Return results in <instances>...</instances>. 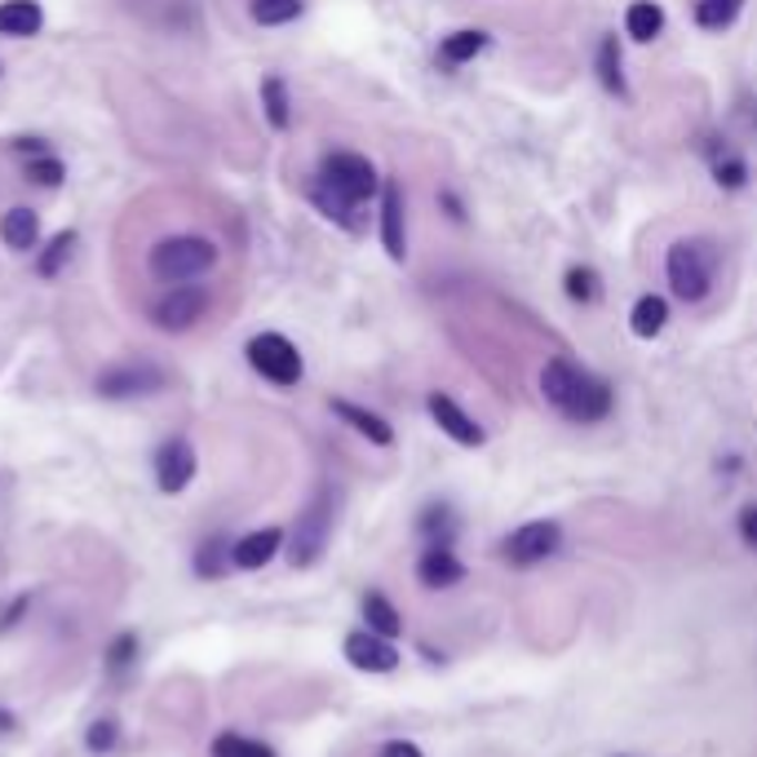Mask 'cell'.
Wrapping results in <instances>:
<instances>
[{
    "instance_id": "obj_28",
    "label": "cell",
    "mask_w": 757,
    "mask_h": 757,
    "mask_svg": "<svg viewBox=\"0 0 757 757\" xmlns=\"http://www.w3.org/2000/svg\"><path fill=\"white\" fill-rule=\"evenodd\" d=\"M213 757H275V749L262 745V740H249V736H240V731H222V736L213 740Z\"/></svg>"
},
{
    "instance_id": "obj_18",
    "label": "cell",
    "mask_w": 757,
    "mask_h": 757,
    "mask_svg": "<svg viewBox=\"0 0 757 757\" xmlns=\"http://www.w3.org/2000/svg\"><path fill=\"white\" fill-rule=\"evenodd\" d=\"M0 240H4V249H13V253H31L36 249V240H40V218L31 213V209H9L4 218H0Z\"/></svg>"
},
{
    "instance_id": "obj_19",
    "label": "cell",
    "mask_w": 757,
    "mask_h": 757,
    "mask_svg": "<svg viewBox=\"0 0 757 757\" xmlns=\"http://www.w3.org/2000/svg\"><path fill=\"white\" fill-rule=\"evenodd\" d=\"M311 200H315V209H320L324 218H333L337 226L360 231V218H355V209H360V204H351L346 195H337V191H333V186H324L320 178H315V186H311Z\"/></svg>"
},
{
    "instance_id": "obj_5",
    "label": "cell",
    "mask_w": 757,
    "mask_h": 757,
    "mask_svg": "<svg viewBox=\"0 0 757 757\" xmlns=\"http://www.w3.org/2000/svg\"><path fill=\"white\" fill-rule=\"evenodd\" d=\"M329 532H333V492L324 487L297 518L293 541H289V563L293 567H315L320 554L329 549Z\"/></svg>"
},
{
    "instance_id": "obj_8",
    "label": "cell",
    "mask_w": 757,
    "mask_h": 757,
    "mask_svg": "<svg viewBox=\"0 0 757 757\" xmlns=\"http://www.w3.org/2000/svg\"><path fill=\"white\" fill-rule=\"evenodd\" d=\"M164 385H169V373H164L160 364L138 360V364H115V369H107L93 390H98L102 398H147V394H160Z\"/></svg>"
},
{
    "instance_id": "obj_38",
    "label": "cell",
    "mask_w": 757,
    "mask_h": 757,
    "mask_svg": "<svg viewBox=\"0 0 757 757\" xmlns=\"http://www.w3.org/2000/svg\"><path fill=\"white\" fill-rule=\"evenodd\" d=\"M740 536H745V545H754L757 549V505H745V514H740Z\"/></svg>"
},
{
    "instance_id": "obj_20",
    "label": "cell",
    "mask_w": 757,
    "mask_h": 757,
    "mask_svg": "<svg viewBox=\"0 0 757 757\" xmlns=\"http://www.w3.org/2000/svg\"><path fill=\"white\" fill-rule=\"evenodd\" d=\"M625 27H629L634 40H656L665 31V9L656 0H634L625 9Z\"/></svg>"
},
{
    "instance_id": "obj_31",
    "label": "cell",
    "mask_w": 757,
    "mask_h": 757,
    "mask_svg": "<svg viewBox=\"0 0 757 757\" xmlns=\"http://www.w3.org/2000/svg\"><path fill=\"white\" fill-rule=\"evenodd\" d=\"M62 178H67V169H62V160L58 155H31L27 160V182H36V186H62Z\"/></svg>"
},
{
    "instance_id": "obj_36",
    "label": "cell",
    "mask_w": 757,
    "mask_h": 757,
    "mask_svg": "<svg viewBox=\"0 0 757 757\" xmlns=\"http://www.w3.org/2000/svg\"><path fill=\"white\" fill-rule=\"evenodd\" d=\"M567 297L572 302H594L598 297V275L589 266H572L567 271Z\"/></svg>"
},
{
    "instance_id": "obj_10",
    "label": "cell",
    "mask_w": 757,
    "mask_h": 757,
    "mask_svg": "<svg viewBox=\"0 0 757 757\" xmlns=\"http://www.w3.org/2000/svg\"><path fill=\"white\" fill-rule=\"evenodd\" d=\"M195 465L200 461H195V447L186 438L160 443V452H155V483H160V492H169V496L186 492L191 478H195Z\"/></svg>"
},
{
    "instance_id": "obj_11",
    "label": "cell",
    "mask_w": 757,
    "mask_h": 757,
    "mask_svg": "<svg viewBox=\"0 0 757 757\" xmlns=\"http://www.w3.org/2000/svg\"><path fill=\"white\" fill-rule=\"evenodd\" d=\"M342 652H346V660H351L355 669H364V674H390V669H398V647H394L390 638L373 634V629L346 634Z\"/></svg>"
},
{
    "instance_id": "obj_37",
    "label": "cell",
    "mask_w": 757,
    "mask_h": 757,
    "mask_svg": "<svg viewBox=\"0 0 757 757\" xmlns=\"http://www.w3.org/2000/svg\"><path fill=\"white\" fill-rule=\"evenodd\" d=\"M27 607H31V594H18V598L4 607V616H0V634H4V629H13V625L22 620V612H27Z\"/></svg>"
},
{
    "instance_id": "obj_26",
    "label": "cell",
    "mask_w": 757,
    "mask_h": 757,
    "mask_svg": "<svg viewBox=\"0 0 757 757\" xmlns=\"http://www.w3.org/2000/svg\"><path fill=\"white\" fill-rule=\"evenodd\" d=\"M226 567H235V563H231V549H226V541H222V536L204 541V545H200V554H195V576H209V581H218V576H226Z\"/></svg>"
},
{
    "instance_id": "obj_22",
    "label": "cell",
    "mask_w": 757,
    "mask_h": 757,
    "mask_svg": "<svg viewBox=\"0 0 757 757\" xmlns=\"http://www.w3.org/2000/svg\"><path fill=\"white\" fill-rule=\"evenodd\" d=\"M665 324H669V306H665V297H656V293L638 297V306H634V315H629L634 337H656Z\"/></svg>"
},
{
    "instance_id": "obj_23",
    "label": "cell",
    "mask_w": 757,
    "mask_h": 757,
    "mask_svg": "<svg viewBox=\"0 0 757 757\" xmlns=\"http://www.w3.org/2000/svg\"><path fill=\"white\" fill-rule=\"evenodd\" d=\"M262 107H266V120H271V129H289V124H293L289 84H284L280 75H266V80H262Z\"/></svg>"
},
{
    "instance_id": "obj_30",
    "label": "cell",
    "mask_w": 757,
    "mask_h": 757,
    "mask_svg": "<svg viewBox=\"0 0 757 757\" xmlns=\"http://www.w3.org/2000/svg\"><path fill=\"white\" fill-rule=\"evenodd\" d=\"M740 4H745V0H700V4H696V22H700L705 31H723V27L736 22Z\"/></svg>"
},
{
    "instance_id": "obj_6",
    "label": "cell",
    "mask_w": 757,
    "mask_h": 757,
    "mask_svg": "<svg viewBox=\"0 0 757 757\" xmlns=\"http://www.w3.org/2000/svg\"><path fill=\"white\" fill-rule=\"evenodd\" d=\"M209 311V289L200 284H169L155 302H151V324L160 333H186L204 320Z\"/></svg>"
},
{
    "instance_id": "obj_17",
    "label": "cell",
    "mask_w": 757,
    "mask_h": 757,
    "mask_svg": "<svg viewBox=\"0 0 757 757\" xmlns=\"http://www.w3.org/2000/svg\"><path fill=\"white\" fill-rule=\"evenodd\" d=\"M44 27V9L40 0H0V36L27 40Z\"/></svg>"
},
{
    "instance_id": "obj_2",
    "label": "cell",
    "mask_w": 757,
    "mask_h": 757,
    "mask_svg": "<svg viewBox=\"0 0 757 757\" xmlns=\"http://www.w3.org/2000/svg\"><path fill=\"white\" fill-rule=\"evenodd\" d=\"M218 266V244L204 235H164L147 253V271L160 284H191Z\"/></svg>"
},
{
    "instance_id": "obj_24",
    "label": "cell",
    "mask_w": 757,
    "mask_h": 757,
    "mask_svg": "<svg viewBox=\"0 0 757 757\" xmlns=\"http://www.w3.org/2000/svg\"><path fill=\"white\" fill-rule=\"evenodd\" d=\"M483 44H487V36H483V31H470V27H465V31H452V36H447V40L438 44V58H443L447 67H461V62H470V58H474V53H478Z\"/></svg>"
},
{
    "instance_id": "obj_12",
    "label": "cell",
    "mask_w": 757,
    "mask_h": 757,
    "mask_svg": "<svg viewBox=\"0 0 757 757\" xmlns=\"http://www.w3.org/2000/svg\"><path fill=\"white\" fill-rule=\"evenodd\" d=\"M425 407H430L434 425H438L447 438H456L461 447H478V443H483V425H478L452 394H438V390H434V394L425 398Z\"/></svg>"
},
{
    "instance_id": "obj_21",
    "label": "cell",
    "mask_w": 757,
    "mask_h": 757,
    "mask_svg": "<svg viewBox=\"0 0 757 757\" xmlns=\"http://www.w3.org/2000/svg\"><path fill=\"white\" fill-rule=\"evenodd\" d=\"M364 620L381 638H398L403 634V616H398V607L385 594H364Z\"/></svg>"
},
{
    "instance_id": "obj_32",
    "label": "cell",
    "mask_w": 757,
    "mask_h": 757,
    "mask_svg": "<svg viewBox=\"0 0 757 757\" xmlns=\"http://www.w3.org/2000/svg\"><path fill=\"white\" fill-rule=\"evenodd\" d=\"M115 745H120V723H115V718H98V723L84 731V749L93 757L111 754Z\"/></svg>"
},
{
    "instance_id": "obj_29",
    "label": "cell",
    "mask_w": 757,
    "mask_h": 757,
    "mask_svg": "<svg viewBox=\"0 0 757 757\" xmlns=\"http://www.w3.org/2000/svg\"><path fill=\"white\" fill-rule=\"evenodd\" d=\"M598 80H603V89L607 93H620L625 98V75H620V49H616V40L607 36L603 44H598Z\"/></svg>"
},
{
    "instance_id": "obj_7",
    "label": "cell",
    "mask_w": 757,
    "mask_h": 757,
    "mask_svg": "<svg viewBox=\"0 0 757 757\" xmlns=\"http://www.w3.org/2000/svg\"><path fill=\"white\" fill-rule=\"evenodd\" d=\"M249 364H253L266 381H275V385H297V381H302V355H297V346H293L289 337H280V333H258V337L249 342Z\"/></svg>"
},
{
    "instance_id": "obj_3",
    "label": "cell",
    "mask_w": 757,
    "mask_h": 757,
    "mask_svg": "<svg viewBox=\"0 0 757 757\" xmlns=\"http://www.w3.org/2000/svg\"><path fill=\"white\" fill-rule=\"evenodd\" d=\"M714 271H718V253L709 240H678L665 253V275L669 289L683 302H705L714 293Z\"/></svg>"
},
{
    "instance_id": "obj_39",
    "label": "cell",
    "mask_w": 757,
    "mask_h": 757,
    "mask_svg": "<svg viewBox=\"0 0 757 757\" xmlns=\"http://www.w3.org/2000/svg\"><path fill=\"white\" fill-rule=\"evenodd\" d=\"M381 757H425L412 740H390L385 749H381Z\"/></svg>"
},
{
    "instance_id": "obj_27",
    "label": "cell",
    "mask_w": 757,
    "mask_h": 757,
    "mask_svg": "<svg viewBox=\"0 0 757 757\" xmlns=\"http://www.w3.org/2000/svg\"><path fill=\"white\" fill-rule=\"evenodd\" d=\"M249 13L258 27H284L302 13V0H249Z\"/></svg>"
},
{
    "instance_id": "obj_33",
    "label": "cell",
    "mask_w": 757,
    "mask_h": 757,
    "mask_svg": "<svg viewBox=\"0 0 757 757\" xmlns=\"http://www.w3.org/2000/svg\"><path fill=\"white\" fill-rule=\"evenodd\" d=\"M133 660H138V634L124 629V634H115V643L107 647V669H111V674H124Z\"/></svg>"
},
{
    "instance_id": "obj_4",
    "label": "cell",
    "mask_w": 757,
    "mask_h": 757,
    "mask_svg": "<svg viewBox=\"0 0 757 757\" xmlns=\"http://www.w3.org/2000/svg\"><path fill=\"white\" fill-rule=\"evenodd\" d=\"M320 182L333 186L337 195H346L351 204H364V200H373L381 191V178L377 169H373V160L360 155V151H333V155H324Z\"/></svg>"
},
{
    "instance_id": "obj_13",
    "label": "cell",
    "mask_w": 757,
    "mask_h": 757,
    "mask_svg": "<svg viewBox=\"0 0 757 757\" xmlns=\"http://www.w3.org/2000/svg\"><path fill=\"white\" fill-rule=\"evenodd\" d=\"M416 581L425 589H452L465 581V563L452 554V545H425V554L416 563Z\"/></svg>"
},
{
    "instance_id": "obj_35",
    "label": "cell",
    "mask_w": 757,
    "mask_h": 757,
    "mask_svg": "<svg viewBox=\"0 0 757 757\" xmlns=\"http://www.w3.org/2000/svg\"><path fill=\"white\" fill-rule=\"evenodd\" d=\"M714 178H718V186H727V191H736V186H745V178H749V164L740 160V155H718L714 160Z\"/></svg>"
},
{
    "instance_id": "obj_1",
    "label": "cell",
    "mask_w": 757,
    "mask_h": 757,
    "mask_svg": "<svg viewBox=\"0 0 757 757\" xmlns=\"http://www.w3.org/2000/svg\"><path fill=\"white\" fill-rule=\"evenodd\" d=\"M541 394L567 416V421H603L612 412V385L594 373H585L581 364L554 355L545 369H541Z\"/></svg>"
},
{
    "instance_id": "obj_34",
    "label": "cell",
    "mask_w": 757,
    "mask_h": 757,
    "mask_svg": "<svg viewBox=\"0 0 757 757\" xmlns=\"http://www.w3.org/2000/svg\"><path fill=\"white\" fill-rule=\"evenodd\" d=\"M421 532L430 536V545H447V536H452V509L447 505H430L421 514Z\"/></svg>"
},
{
    "instance_id": "obj_9",
    "label": "cell",
    "mask_w": 757,
    "mask_h": 757,
    "mask_svg": "<svg viewBox=\"0 0 757 757\" xmlns=\"http://www.w3.org/2000/svg\"><path fill=\"white\" fill-rule=\"evenodd\" d=\"M558 541H563L558 523L536 518V523H523L518 532H509V536H505L501 558H505L509 567H532V563H545V558L558 549Z\"/></svg>"
},
{
    "instance_id": "obj_15",
    "label": "cell",
    "mask_w": 757,
    "mask_h": 757,
    "mask_svg": "<svg viewBox=\"0 0 757 757\" xmlns=\"http://www.w3.org/2000/svg\"><path fill=\"white\" fill-rule=\"evenodd\" d=\"M381 244L390 253V262L407 258V235H403V191L394 182L381 186Z\"/></svg>"
},
{
    "instance_id": "obj_16",
    "label": "cell",
    "mask_w": 757,
    "mask_h": 757,
    "mask_svg": "<svg viewBox=\"0 0 757 757\" xmlns=\"http://www.w3.org/2000/svg\"><path fill=\"white\" fill-rule=\"evenodd\" d=\"M333 412L351 425V430H360L369 443H377V447H390L394 443V430H390V421L377 416V412H369V407H360V403H351V398H333Z\"/></svg>"
},
{
    "instance_id": "obj_14",
    "label": "cell",
    "mask_w": 757,
    "mask_h": 757,
    "mask_svg": "<svg viewBox=\"0 0 757 757\" xmlns=\"http://www.w3.org/2000/svg\"><path fill=\"white\" fill-rule=\"evenodd\" d=\"M280 549H284V532H280V527H258V532H249V536H240V541L231 545V563L244 567V572H258V567H266Z\"/></svg>"
},
{
    "instance_id": "obj_25",
    "label": "cell",
    "mask_w": 757,
    "mask_h": 757,
    "mask_svg": "<svg viewBox=\"0 0 757 757\" xmlns=\"http://www.w3.org/2000/svg\"><path fill=\"white\" fill-rule=\"evenodd\" d=\"M71 249H75V231H58V235L44 244V253L36 258V275H40V280H53V275L67 266Z\"/></svg>"
}]
</instances>
